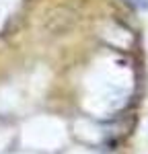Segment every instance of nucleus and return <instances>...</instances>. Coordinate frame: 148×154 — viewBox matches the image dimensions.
Returning a JSON list of instances; mask_svg holds the SVG:
<instances>
[{
    "mask_svg": "<svg viewBox=\"0 0 148 154\" xmlns=\"http://www.w3.org/2000/svg\"><path fill=\"white\" fill-rule=\"evenodd\" d=\"M125 2L134 8H148V0H125Z\"/></svg>",
    "mask_w": 148,
    "mask_h": 154,
    "instance_id": "f257e3e1",
    "label": "nucleus"
}]
</instances>
